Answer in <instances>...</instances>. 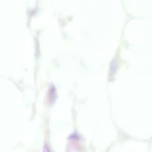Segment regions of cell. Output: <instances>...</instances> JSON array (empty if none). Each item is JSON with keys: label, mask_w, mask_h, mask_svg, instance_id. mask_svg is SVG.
Returning <instances> with one entry per match:
<instances>
[{"label": "cell", "mask_w": 152, "mask_h": 152, "mask_svg": "<svg viewBox=\"0 0 152 152\" xmlns=\"http://www.w3.org/2000/svg\"><path fill=\"white\" fill-rule=\"evenodd\" d=\"M118 66V61L116 59H113L111 61L109 67V74L110 76H113V75L115 73L117 69Z\"/></svg>", "instance_id": "cell-1"}, {"label": "cell", "mask_w": 152, "mask_h": 152, "mask_svg": "<svg viewBox=\"0 0 152 152\" xmlns=\"http://www.w3.org/2000/svg\"><path fill=\"white\" fill-rule=\"evenodd\" d=\"M43 152H51L50 149H49V147H48V146H47V145L44 146Z\"/></svg>", "instance_id": "cell-2"}]
</instances>
